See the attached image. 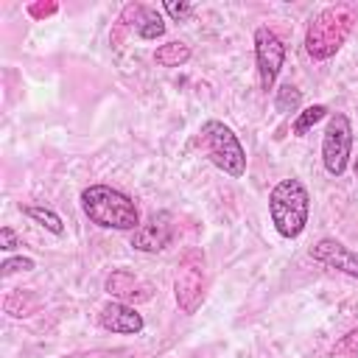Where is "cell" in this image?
<instances>
[{"label": "cell", "mask_w": 358, "mask_h": 358, "mask_svg": "<svg viewBox=\"0 0 358 358\" xmlns=\"http://www.w3.org/2000/svg\"><path fill=\"white\" fill-rule=\"evenodd\" d=\"M173 241V218L168 213H151L145 224L131 232V246L137 252H162Z\"/></svg>", "instance_id": "8"}, {"label": "cell", "mask_w": 358, "mask_h": 358, "mask_svg": "<svg viewBox=\"0 0 358 358\" xmlns=\"http://www.w3.org/2000/svg\"><path fill=\"white\" fill-rule=\"evenodd\" d=\"M333 358H358V327L341 336L333 347Z\"/></svg>", "instance_id": "17"}, {"label": "cell", "mask_w": 358, "mask_h": 358, "mask_svg": "<svg viewBox=\"0 0 358 358\" xmlns=\"http://www.w3.org/2000/svg\"><path fill=\"white\" fill-rule=\"evenodd\" d=\"M17 246H20L17 232H14L11 227H3V229H0V249H3V252H14Z\"/></svg>", "instance_id": "20"}, {"label": "cell", "mask_w": 358, "mask_h": 358, "mask_svg": "<svg viewBox=\"0 0 358 358\" xmlns=\"http://www.w3.org/2000/svg\"><path fill=\"white\" fill-rule=\"evenodd\" d=\"M268 215L282 238H296L308 227L310 196L299 179H280L268 193Z\"/></svg>", "instance_id": "3"}, {"label": "cell", "mask_w": 358, "mask_h": 358, "mask_svg": "<svg viewBox=\"0 0 358 358\" xmlns=\"http://www.w3.org/2000/svg\"><path fill=\"white\" fill-rule=\"evenodd\" d=\"M162 8H165V14H171L176 22H185V20L193 14V6L185 3V0H179V3H176V0H165Z\"/></svg>", "instance_id": "18"}, {"label": "cell", "mask_w": 358, "mask_h": 358, "mask_svg": "<svg viewBox=\"0 0 358 358\" xmlns=\"http://www.w3.org/2000/svg\"><path fill=\"white\" fill-rule=\"evenodd\" d=\"M187 59H190V45H185V42H179V39L165 42V45H159V48L154 50V62H157L159 67H182Z\"/></svg>", "instance_id": "13"}, {"label": "cell", "mask_w": 358, "mask_h": 358, "mask_svg": "<svg viewBox=\"0 0 358 358\" xmlns=\"http://www.w3.org/2000/svg\"><path fill=\"white\" fill-rule=\"evenodd\" d=\"M352 157V123L344 112H333L327 117V129L322 137V162L330 176H341Z\"/></svg>", "instance_id": "6"}, {"label": "cell", "mask_w": 358, "mask_h": 358, "mask_svg": "<svg viewBox=\"0 0 358 358\" xmlns=\"http://www.w3.org/2000/svg\"><path fill=\"white\" fill-rule=\"evenodd\" d=\"M0 268H3V277H8V274H14V271H31V268H34V260H31V257H8Z\"/></svg>", "instance_id": "19"}, {"label": "cell", "mask_w": 358, "mask_h": 358, "mask_svg": "<svg viewBox=\"0 0 358 358\" xmlns=\"http://www.w3.org/2000/svg\"><path fill=\"white\" fill-rule=\"evenodd\" d=\"M131 11H134V31H137L140 39H157V36L165 34V20H162V14L157 8L134 3Z\"/></svg>", "instance_id": "12"}, {"label": "cell", "mask_w": 358, "mask_h": 358, "mask_svg": "<svg viewBox=\"0 0 358 358\" xmlns=\"http://www.w3.org/2000/svg\"><path fill=\"white\" fill-rule=\"evenodd\" d=\"M199 140H201V148L204 154L210 157V162L215 168H221L227 176L232 179H241L246 173V151L238 140V134L221 123V120H207L201 129H199Z\"/></svg>", "instance_id": "4"}, {"label": "cell", "mask_w": 358, "mask_h": 358, "mask_svg": "<svg viewBox=\"0 0 358 358\" xmlns=\"http://www.w3.org/2000/svg\"><path fill=\"white\" fill-rule=\"evenodd\" d=\"M22 213H25L31 221H36L39 227H45L48 232H53V235H62V232H64V224H62L59 213H53L50 207H42V204H25Z\"/></svg>", "instance_id": "14"}, {"label": "cell", "mask_w": 358, "mask_h": 358, "mask_svg": "<svg viewBox=\"0 0 358 358\" xmlns=\"http://www.w3.org/2000/svg\"><path fill=\"white\" fill-rule=\"evenodd\" d=\"M324 115H327V106H324V103H313V106L302 109L299 117L294 120V134H296V137H305V134L310 131V126H316Z\"/></svg>", "instance_id": "15"}, {"label": "cell", "mask_w": 358, "mask_h": 358, "mask_svg": "<svg viewBox=\"0 0 358 358\" xmlns=\"http://www.w3.org/2000/svg\"><path fill=\"white\" fill-rule=\"evenodd\" d=\"M310 257L327 268H336L341 274H350L358 280V252H352L350 246H344L336 238H322L310 246Z\"/></svg>", "instance_id": "9"}, {"label": "cell", "mask_w": 358, "mask_h": 358, "mask_svg": "<svg viewBox=\"0 0 358 358\" xmlns=\"http://www.w3.org/2000/svg\"><path fill=\"white\" fill-rule=\"evenodd\" d=\"M255 59H257V73H260V87L268 92L282 70V62H285V45L282 39L268 31L266 25H260L255 31Z\"/></svg>", "instance_id": "7"}, {"label": "cell", "mask_w": 358, "mask_h": 358, "mask_svg": "<svg viewBox=\"0 0 358 358\" xmlns=\"http://www.w3.org/2000/svg\"><path fill=\"white\" fill-rule=\"evenodd\" d=\"M143 316L126 305V302H109L103 310H101V327L109 330V333H120V336H134L143 330Z\"/></svg>", "instance_id": "10"}, {"label": "cell", "mask_w": 358, "mask_h": 358, "mask_svg": "<svg viewBox=\"0 0 358 358\" xmlns=\"http://www.w3.org/2000/svg\"><path fill=\"white\" fill-rule=\"evenodd\" d=\"M352 168H355V176H358V157H355V162H352Z\"/></svg>", "instance_id": "22"}, {"label": "cell", "mask_w": 358, "mask_h": 358, "mask_svg": "<svg viewBox=\"0 0 358 358\" xmlns=\"http://www.w3.org/2000/svg\"><path fill=\"white\" fill-rule=\"evenodd\" d=\"M81 210L84 215L103 227L117 232H134L140 227V210L123 190L112 185H90L81 190Z\"/></svg>", "instance_id": "2"}, {"label": "cell", "mask_w": 358, "mask_h": 358, "mask_svg": "<svg viewBox=\"0 0 358 358\" xmlns=\"http://www.w3.org/2000/svg\"><path fill=\"white\" fill-rule=\"evenodd\" d=\"M173 296L182 313H196L204 299V252L201 249H185V255L176 263L173 277Z\"/></svg>", "instance_id": "5"}, {"label": "cell", "mask_w": 358, "mask_h": 358, "mask_svg": "<svg viewBox=\"0 0 358 358\" xmlns=\"http://www.w3.org/2000/svg\"><path fill=\"white\" fill-rule=\"evenodd\" d=\"M106 294L109 296H117V302H137V299H148L151 296V288H148V282H143L137 274H131V271H112L109 277H106Z\"/></svg>", "instance_id": "11"}, {"label": "cell", "mask_w": 358, "mask_h": 358, "mask_svg": "<svg viewBox=\"0 0 358 358\" xmlns=\"http://www.w3.org/2000/svg\"><path fill=\"white\" fill-rule=\"evenodd\" d=\"M31 17H48V14H56V3H34L28 6Z\"/></svg>", "instance_id": "21"}, {"label": "cell", "mask_w": 358, "mask_h": 358, "mask_svg": "<svg viewBox=\"0 0 358 358\" xmlns=\"http://www.w3.org/2000/svg\"><path fill=\"white\" fill-rule=\"evenodd\" d=\"M274 106H277V112H296V109L302 106V92H299L294 84H282V87L277 90Z\"/></svg>", "instance_id": "16"}, {"label": "cell", "mask_w": 358, "mask_h": 358, "mask_svg": "<svg viewBox=\"0 0 358 358\" xmlns=\"http://www.w3.org/2000/svg\"><path fill=\"white\" fill-rule=\"evenodd\" d=\"M358 20V3H336L322 8L305 31V50L310 59L324 62L338 53V48L352 34V25Z\"/></svg>", "instance_id": "1"}]
</instances>
